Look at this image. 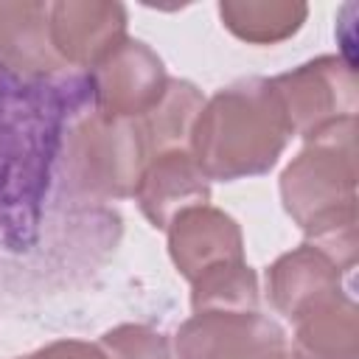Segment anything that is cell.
<instances>
[{"instance_id":"e0dca14e","label":"cell","mask_w":359,"mask_h":359,"mask_svg":"<svg viewBox=\"0 0 359 359\" xmlns=\"http://www.w3.org/2000/svg\"><path fill=\"white\" fill-rule=\"evenodd\" d=\"M28 359H112L101 345L84 342V339H56L39 351H34Z\"/></svg>"},{"instance_id":"9c48e42d","label":"cell","mask_w":359,"mask_h":359,"mask_svg":"<svg viewBox=\"0 0 359 359\" xmlns=\"http://www.w3.org/2000/svg\"><path fill=\"white\" fill-rule=\"evenodd\" d=\"M208 199H210V180L202 174V168L196 165L188 149H168L151 154L135 191V202L140 213L157 230H165L180 210L194 205H208Z\"/></svg>"},{"instance_id":"30bf717a","label":"cell","mask_w":359,"mask_h":359,"mask_svg":"<svg viewBox=\"0 0 359 359\" xmlns=\"http://www.w3.org/2000/svg\"><path fill=\"white\" fill-rule=\"evenodd\" d=\"M337 292H342L339 266L306 241L275 258L266 269L269 303L278 314H283L292 323Z\"/></svg>"},{"instance_id":"52a82bcc","label":"cell","mask_w":359,"mask_h":359,"mask_svg":"<svg viewBox=\"0 0 359 359\" xmlns=\"http://www.w3.org/2000/svg\"><path fill=\"white\" fill-rule=\"evenodd\" d=\"M48 28L65 65L93 67L126 39V8L109 0H59L48 8Z\"/></svg>"},{"instance_id":"5bb4252c","label":"cell","mask_w":359,"mask_h":359,"mask_svg":"<svg viewBox=\"0 0 359 359\" xmlns=\"http://www.w3.org/2000/svg\"><path fill=\"white\" fill-rule=\"evenodd\" d=\"M202 104L205 95L196 84L185 79H168L163 98L143 118H137L149 154H160L168 149H188L191 129Z\"/></svg>"},{"instance_id":"2e32d148","label":"cell","mask_w":359,"mask_h":359,"mask_svg":"<svg viewBox=\"0 0 359 359\" xmlns=\"http://www.w3.org/2000/svg\"><path fill=\"white\" fill-rule=\"evenodd\" d=\"M98 345L112 359H174L168 337L140 323H123L109 328Z\"/></svg>"},{"instance_id":"7c38bea8","label":"cell","mask_w":359,"mask_h":359,"mask_svg":"<svg viewBox=\"0 0 359 359\" xmlns=\"http://www.w3.org/2000/svg\"><path fill=\"white\" fill-rule=\"evenodd\" d=\"M292 359H359L356 303L337 292L294 320Z\"/></svg>"},{"instance_id":"5b68a950","label":"cell","mask_w":359,"mask_h":359,"mask_svg":"<svg viewBox=\"0 0 359 359\" xmlns=\"http://www.w3.org/2000/svg\"><path fill=\"white\" fill-rule=\"evenodd\" d=\"M177 359H292L286 331L261 311H196L174 334Z\"/></svg>"},{"instance_id":"3957f363","label":"cell","mask_w":359,"mask_h":359,"mask_svg":"<svg viewBox=\"0 0 359 359\" xmlns=\"http://www.w3.org/2000/svg\"><path fill=\"white\" fill-rule=\"evenodd\" d=\"M149 157L137 118L93 112L73 126L65 168L73 191L79 194L95 199H129L137 191Z\"/></svg>"},{"instance_id":"8fae6325","label":"cell","mask_w":359,"mask_h":359,"mask_svg":"<svg viewBox=\"0 0 359 359\" xmlns=\"http://www.w3.org/2000/svg\"><path fill=\"white\" fill-rule=\"evenodd\" d=\"M50 3L0 0V65L17 76H50L65 67L50 45Z\"/></svg>"},{"instance_id":"9a60e30c","label":"cell","mask_w":359,"mask_h":359,"mask_svg":"<svg viewBox=\"0 0 359 359\" xmlns=\"http://www.w3.org/2000/svg\"><path fill=\"white\" fill-rule=\"evenodd\" d=\"M196 311H258V275L247 261H222L191 280Z\"/></svg>"},{"instance_id":"ba28073f","label":"cell","mask_w":359,"mask_h":359,"mask_svg":"<svg viewBox=\"0 0 359 359\" xmlns=\"http://www.w3.org/2000/svg\"><path fill=\"white\" fill-rule=\"evenodd\" d=\"M165 233L168 255L185 280H194L222 261H244V236L238 222L213 205L180 210L168 222Z\"/></svg>"},{"instance_id":"6da1fadb","label":"cell","mask_w":359,"mask_h":359,"mask_svg":"<svg viewBox=\"0 0 359 359\" xmlns=\"http://www.w3.org/2000/svg\"><path fill=\"white\" fill-rule=\"evenodd\" d=\"M292 137L286 109L272 79H241L205 98L188 151L208 180H244L266 174Z\"/></svg>"},{"instance_id":"8992f818","label":"cell","mask_w":359,"mask_h":359,"mask_svg":"<svg viewBox=\"0 0 359 359\" xmlns=\"http://www.w3.org/2000/svg\"><path fill=\"white\" fill-rule=\"evenodd\" d=\"M95 107L109 118H143L165 93L163 59L140 39H121L93 67Z\"/></svg>"},{"instance_id":"7a4b0ae2","label":"cell","mask_w":359,"mask_h":359,"mask_svg":"<svg viewBox=\"0 0 359 359\" xmlns=\"http://www.w3.org/2000/svg\"><path fill=\"white\" fill-rule=\"evenodd\" d=\"M280 199L300 230L356 208V118L306 137V149L280 174Z\"/></svg>"},{"instance_id":"4fadbf2b","label":"cell","mask_w":359,"mask_h":359,"mask_svg":"<svg viewBox=\"0 0 359 359\" xmlns=\"http://www.w3.org/2000/svg\"><path fill=\"white\" fill-rule=\"evenodd\" d=\"M219 17L241 42L275 45L303 28L309 6L297 0H222Z\"/></svg>"},{"instance_id":"277c9868","label":"cell","mask_w":359,"mask_h":359,"mask_svg":"<svg viewBox=\"0 0 359 359\" xmlns=\"http://www.w3.org/2000/svg\"><path fill=\"white\" fill-rule=\"evenodd\" d=\"M272 87L286 109L292 135L303 140L339 121L356 118V76L342 56H317L275 76Z\"/></svg>"}]
</instances>
